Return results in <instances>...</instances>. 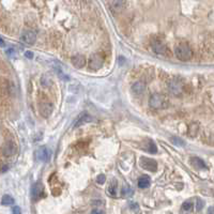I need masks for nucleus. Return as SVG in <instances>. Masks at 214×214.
<instances>
[{
	"instance_id": "4468645a",
	"label": "nucleus",
	"mask_w": 214,
	"mask_h": 214,
	"mask_svg": "<svg viewBox=\"0 0 214 214\" xmlns=\"http://www.w3.org/2000/svg\"><path fill=\"white\" fill-rule=\"evenodd\" d=\"M72 63H73L76 67L80 69V67L85 66L86 58L83 57V55H76V56H74V57L72 58Z\"/></svg>"
},
{
	"instance_id": "20e7f679",
	"label": "nucleus",
	"mask_w": 214,
	"mask_h": 214,
	"mask_svg": "<svg viewBox=\"0 0 214 214\" xmlns=\"http://www.w3.org/2000/svg\"><path fill=\"white\" fill-rule=\"evenodd\" d=\"M53 103L50 101H47V100H44L40 103V113L43 117H49L53 113Z\"/></svg>"
},
{
	"instance_id": "9d476101",
	"label": "nucleus",
	"mask_w": 214,
	"mask_h": 214,
	"mask_svg": "<svg viewBox=\"0 0 214 214\" xmlns=\"http://www.w3.org/2000/svg\"><path fill=\"white\" fill-rule=\"evenodd\" d=\"M16 152V145L13 141H8L2 147V154L4 156H12Z\"/></svg>"
},
{
	"instance_id": "2eb2a0df",
	"label": "nucleus",
	"mask_w": 214,
	"mask_h": 214,
	"mask_svg": "<svg viewBox=\"0 0 214 214\" xmlns=\"http://www.w3.org/2000/svg\"><path fill=\"white\" fill-rule=\"evenodd\" d=\"M190 163H192V165H194L196 168H199V169L207 168L206 163H204L201 159H199V157H192V159H190Z\"/></svg>"
},
{
	"instance_id": "f03ea898",
	"label": "nucleus",
	"mask_w": 214,
	"mask_h": 214,
	"mask_svg": "<svg viewBox=\"0 0 214 214\" xmlns=\"http://www.w3.org/2000/svg\"><path fill=\"white\" fill-rule=\"evenodd\" d=\"M166 102H167L166 97H165L163 94L154 93V94H152V96L150 97V102H149V104H150V106L152 107V108L160 109V108L165 107Z\"/></svg>"
},
{
	"instance_id": "aec40b11",
	"label": "nucleus",
	"mask_w": 214,
	"mask_h": 214,
	"mask_svg": "<svg viewBox=\"0 0 214 214\" xmlns=\"http://www.w3.org/2000/svg\"><path fill=\"white\" fill-rule=\"evenodd\" d=\"M108 193L111 196H116V194H117V181L116 180H113L111 182L110 186L108 187Z\"/></svg>"
},
{
	"instance_id": "1a4fd4ad",
	"label": "nucleus",
	"mask_w": 214,
	"mask_h": 214,
	"mask_svg": "<svg viewBox=\"0 0 214 214\" xmlns=\"http://www.w3.org/2000/svg\"><path fill=\"white\" fill-rule=\"evenodd\" d=\"M49 156H50V152L46 147L39 148L36 152V160H40V162H47V160H49Z\"/></svg>"
},
{
	"instance_id": "393cba45",
	"label": "nucleus",
	"mask_w": 214,
	"mask_h": 214,
	"mask_svg": "<svg viewBox=\"0 0 214 214\" xmlns=\"http://www.w3.org/2000/svg\"><path fill=\"white\" fill-rule=\"evenodd\" d=\"M105 180H106V178L104 174H100V176L96 178V182L100 183V184H103V183L105 182Z\"/></svg>"
},
{
	"instance_id": "7c9ffc66",
	"label": "nucleus",
	"mask_w": 214,
	"mask_h": 214,
	"mask_svg": "<svg viewBox=\"0 0 214 214\" xmlns=\"http://www.w3.org/2000/svg\"><path fill=\"white\" fill-rule=\"evenodd\" d=\"M91 214H104V213L102 212V211H100V210H93L91 212Z\"/></svg>"
},
{
	"instance_id": "6ab92c4d",
	"label": "nucleus",
	"mask_w": 214,
	"mask_h": 214,
	"mask_svg": "<svg viewBox=\"0 0 214 214\" xmlns=\"http://www.w3.org/2000/svg\"><path fill=\"white\" fill-rule=\"evenodd\" d=\"M1 203L3 204V206H11V204L14 203L13 197L10 196V195H4L1 199Z\"/></svg>"
},
{
	"instance_id": "39448f33",
	"label": "nucleus",
	"mask_w": 214,
	"mask_h": 214,
	"mask_svg": "<svg viewBox=\"0 0 214 214\" xmlns=\"http://www.w3.org/2000/svg\"><path fill=\"white\" fill-rule=\"evenodd\" d=\"M104 59L100 54H95L89 59V67L91 70H99L103 66Z\"/></svg>"
},
{
	"instance_id": "2f4dec72",
	"label": "nucleus",
	"mask_w": 214,
	"mask_h": 214,
	"mask_svg": "<svg viewBox=\"0 0 214 214\" xmlns=\"http://www.w3.org/2000/svg\"><path fill=\"white\" fill-rule=\"evenodd\" d=\"M4 45H6V43H4V40L2 38H0V47H3Z\"/></svg>"
},
{
	"instance_id": "c756f323",
	"label": "nucleus",
	"mask_w": 214,
	"mask_h": 214,
	"mask_svg": "<svg viewBox=\"0 0 214 214\" xmlns=\"http://www.w3.org/2000/svg\"><path fill=\"white\" fill-rule=\"evenodd\" d=\"M207 214H214V207H211V208H209L208 213H207Z\"/></svg>"
},
{
	"instance_id": "f3484780",
	"label": "nucleus",
	"mask_w": 214,
	"mask_h": 214,
	"mask_svg": "<svg viewBox=\"0 0 214 214\" xmlns=\"http://www.w3.org/2000/svg\"><path fill=\"white\" fill-rule=\"evenodd\" d=\"M150 185V178L148 176H143L138 179V186L140 188H146Z\"/></svg>"
},
{
	"instance_id": "c85d7f7f",
	"label": "nucleus",
	"mask_w": 214,
	"mask_h": 214,
	"mask_svg": "<svg viewBox=\"0 0 214 214\" xmlns=\"http://www.w3.org/2000/svg\"><path fill=\"white\" fill-rule=\"evenodd\" d=\"M25 56H26L27 58H32V57H33V55H32L31 52H26V54H25Z\"/></svg>"
},
{
	"instance_id": "412c9836",
	"label": "nucleus",
	"mask_w": 214,
	"mask_h": 214,
	"mask_svg": "<svg viewBox=\"0 0 214 214\" xmlns=\"http://www.w3.org/2000/svg\"><path fill=\"white\" fill-rule=\"evenodd\" d=\"M41 83H42V86H43V87H49L50 83H52V81H50L48 76L44 75L43 77H42V79H41Z\"/></svg>"
},
{
	"instance_id": "bb28decb",
	"label": "nucleus",
	"mask_w": 214,
	"mask_h": 214,
	"mask_svg": "<svg viewBox=\"0 0 214 214\" xmlns=\"http://www.w3.org/2000/svg\"><path fill=\"white\" fill-rule=\"evenodd\" d=\"M12 213L13 214H22V210H20L19 207H13Z\"/></svg>"
},
{
	"instance_id": "f8f14e48",
	"label": "nucleus",
	"mask_w": 214,
	"mask_h": 214,
	"mask_svg": "<svg viewBox=\"0 0 214 214\" xmlns=\"http://www.w3.org/2000/svg\"><path fill=\"white\" fill-rule=\"evenodd\" d=\"M146 90V83L143 81H136L133 86H132V91L136 95H140L145 92Z\"/></svg>"
},
{
	"instance_id": "a211bd4d",
	"label": "nucleus",
	"mask_w": 214,
	"mask_h": 214,
	"mask_svg": "<svg viewBox=\"0 0 214 214\" xmlns=\"http://www.w3.org/2000/svg\"><path fill=\"white\" fill-rule=\"evenodd\" d=\"M133 194H134V190H132L130 186H124V187H122V190H121V196L124 197V198L131 197Z\"/></svg>"
},
{
	"instance_id": "9b49d317",
	"label": "nucleus",
	"mask_w": 214,
	"mask_h": 214,
	"mask_svg": "<svg viewBox=\"0 0 214 214\" xmlns=\"http://www.w3.org/2000/svg\"><path fill=\"white\" fill-rule=\"evenodd\" d=\"M31 195L33 197L34 200H38L40 199L42 196L44 195V187L41 183H36L33 184L32 186V190H31Z\"/></svg>"
},
{
	"instance_id": "b1692460",
	"label": "nucleus",
	"mask_w": 214,
	"mask_h": 214,
	"mask_svg": "<svg viewBox=\"0 0 214 214\" xmlns=\"http://www.w3.org/2000/svg\"><path fill=\"white\" fill-rule=\"evenodd\" d=\"M148 151H149V152H151V153H156L157 152L156 146H155L152 141H150V145L148 146Z\"/></svg>"
},
{
	"instance_id": "7ed1b4c3",
	"label": "nucleus",
	"mask_w": 214,
	"mask_h": 214,
	"mask_svg": "<svg viewBox=\"0 0 214 214\" xmlns=\"http://www.w3.org/2000/svg\"><path fill=\"white\" fill-rule=\"evenodd\" d=\"M140 166L143 167V169H146V170L154 173V171H156V169H157V163L152 159L141 157L140 159Z\"/></svg>"
},
{
	"instance_id": "5701e85b",
	"label": "nucleus",
	"mask_w": 214,
	"mask_h": 214,
	"mask_svg": "<svg viewBox=\"0 0 214 214\" xmlns=\"http://www.w3.org/2000/svg\"><path fill=\"white\" fill-rule=\"evenodd\" d=\"M171 141H173L176 146H178V147H181V146L184 145V141L181 140V139H179L178 137H173V138L171 139Z\"/></svg>"
},
{
	"instance_id": "6e6552de",
	"label": "nucleus",
	"mask_w": 214,
	"mask_h": 214,
	"mask_svg": "<svg viewBox=\"0 0 214 214\" xmlns=\"http://www.w3.org/2000/svg\"><path fill=\"white\" fill-rule=\"evenodd\" d=\"M168 90L173 95H180L183 91V85L178 80H171L168 85Z\"/></svg>"
},
{
	"instance_id": "cd10ccee",
	"label": "nucleus",
	"mask_w": 214,
	"mask_h": 214,
	"mask_svg": "<svg viewBox=\"0 0 214 214\" xmlns=\"http://www.w3.org/2000/svg\"><path fill=\"white\" fill-rule=\"evenodd\" d=\"M14 54H15V49H14V48H9V49H6V55L8 56H13Z\"/></svg>"
},
{
	"instance_id": "a878e982",
	"label": "nucleus",
	"mask_w": 214,
	"mask_h": 214,
	"mask_svg": "<svg viewBox=\"0 0 214 214\" xmlns=\"http://www.w3.org/2000/svg\"><path fill=\"white\" fill-rule=\"evenodd\" d=\"M203 204H204V202L203 200H201V199H197V206H196V208H197V210L198 211H200L202 208H203Z\"/></svg>"
},
{
	"instance_id": "ddd939ff",
	"label": "nucleus",
	"mask_w": 214,
	"mask_h": 214,
	"mask_svg": "<svg viewBox=\"0 0 214 214\" xmlns=\"http://www.w3.org/2000/svg\"><path fill=\"white\" fill-rule=\"evenodd\" d=\"M109 6H110V9L113 12H121V11L124 9L125 2L121 1V0H115V1H111L110 3H109Z\"/></svg>"
},
{
	"instance_id": "f257e3e1",
	"label": "nucleus",
	"mask_w": 214,
	"mask_h": 214,
	"mask_svg": "<svg viewBox=\"0 0 214 214\" xmlns=\"http://www.w3.org/2000/svg\"><path fill=\"white\" fill-rule=\"evenodd\" d=\"M174 54H176L177 58L182 61H187L192 58L193 52L192 48L190 47V45H187L186 43H181L174 49Z\"/></svg>"
},
{
	"instance_id": "423d86ee",
	"label": "nucleus",
	"mask_w": 214,
	"mask_h": 214,
	"mask_svg": "<svg viewBox=\"0 0 214 214\" xmlns=\"http://www.w3.org/2000/svg\"><path fill=\"white\" fill-rule=\"evenodd\" d=\"M152 50L156 54H163L166 50V43L160 39H153L151 42Z\"/></svg>"
},
{
	"instance_id": "0eeeda50",
	"label": "nucleus",
	"mask_w": 214,
	"mask_h": 214,
	"mask_svg": "<svg viewBox=\"0 0 214 214\" xmlns=\"http://www.w3.org/2000/svg\"><path fill=\"white\" fill-rule=\"evenodd\" d=\"M36 34L34 31H31V30H28V31H25L24 33L20 36V41L24 44H27V45H32V44L36 42Z\"/></svg>"
},
{
	"instance_id": "4be33fe9",
	"label": "nucleus",
	"mask_w": 214,
	"mask_h": 214,
	"mask_svg": "<svg viewBox=\"0 0 214 214\" xmlns=\"http://www.w3.org/2000/svg\"><path fill=\"white\" fill-rule=\"evenodd\" d=\"M182 209L185 211H190L193 209V202L192 201H185L182 204Z\"/></svg>"
},
{
	"instance_id": "dca6fc26",
	"label": "nucleus",
	"mask_w": 214,
	"mask_h": 214,
	"mask_svg": "<svg viewBox=\"0 0 214 214\" xmlns=\"http://www.w3.org/2000/svg\"><path fill=\"white\" fill-rule=\"evenodd\" d=\"M91 120H92V118L90 117L89 115H83V116H81V117L78 118V120H77V121H76V123H75V125H74V127L81 126V125L86 124V123L91 122Z\"/></svg>"
}]
</instances>
